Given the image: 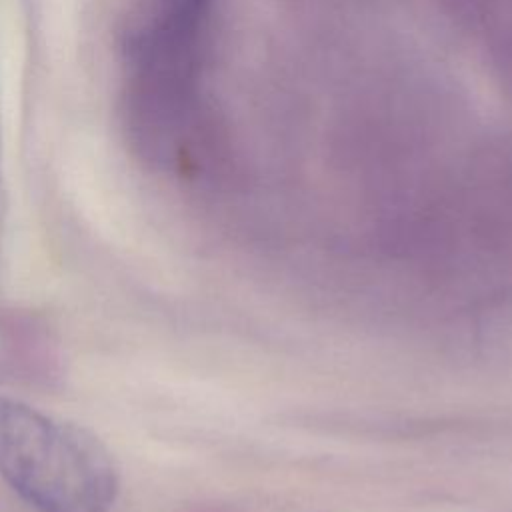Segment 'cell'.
I'll return each mask as SVG.
<instances>
[{"label": "cell", "instance_id": "6da1fadb", "mask_svg": "<svg viewBox=\"0 0 512 512\" xmlns=\"http://www.w3.org/2000/svg\"><path fill=\"white\" fill-rule=\"evenodd\" d=\"M0 476L38 512H108L118 470L86 428L0 398Z\"/></svg>", "mask_w": 512, "mask_h": 512}, {"label": "cell", "instance_id": "7a4b0ae2", "mask_svg": "<svg viewBox=\"0 0 512 512\" xmlns=\"http://www.w3.org/2000/svg\"><path fill=\"white\" fill-rule=\"evenodd\" d=\"M200 2H202V0H178L180 8H182V10H188V12H196L198 6H200Z\"/></svg>", "mask_w": 512, "mask_h": 512}]
</instances>
